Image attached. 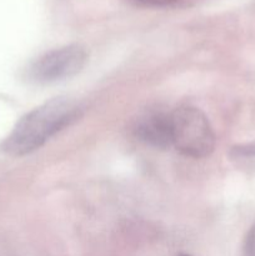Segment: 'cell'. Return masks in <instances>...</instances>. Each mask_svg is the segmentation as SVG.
<instances>
[{"instance_id":"cell-1","label":"cell","mask_w":255,"mask_h":256,"mask_svg":"<svg viewBox=\"0 0 255 256\" xmlns=\"http://www.w3.org/2000/svg\"><path fill=\"white\" fill-rule=\"evenodd\" d=\"M82 106L69 98H55L20 118L0 144L9 156H24L42 148L54 135L76 122Z\"/></svg>"},{"instance_id":"cell-2","label":"cell","mask_w":255,"mask_h":256,"mask_svg":"<svg viewBox=\"0 0 255 256\" xmlns=\"http://www.w3.org/2000/svg\"><path fill=\"white\" fill-rule=\"evenodd\" d=\"M172 145L185 156L205 158L215 148V134L202 112L192 106H182L170 114Z\"/></svg>"},{"instance_id":"cell-3","label":"cell","mask_w":255,"mask_h":256,"mask_svg":"<svg viewBox=\"0 0 255 256\" xmlns=\"http://www.w3.org/2000/svg\"><path fill=\"white\" fill-rule=\"evenodd\" d=\"M88 62V54L82 45L72 44L50 50L32 62L26 76L36 84H52L79 74Z\"/></svg>"},{"instance_id":"cell-4","label":"cell","mask_w":255,"mask_h":256,"mask_svg":"<svg viewBox=\"0 0 255 256\" xmlns=\"http://www.w3.org/2000/svg\"><path fill=\"white\" fill-rule=\"evenodd\" d=\"M136 136L156 149H166L172 146V122L170 114L149 112L140 118L135 126Z\"/></svg>"},{"instance_id":"cell-5","label":"cell","mask_w":255,"mask_h":256,"mask_svg":"<svg viewBox=\"0 0 255 256\" xmlns=\"http://www.w3.org/2000/svg\"><path fill=\"white\" fill-rule=\"evenodd\" d=\"M230 158L232 162H236L238 164L255 160V142L235 145L230 150Z\"/></svg>"},{"instance_id":"cell-6","label":"cell","mask_w":255,"mask_h":256,"mask_svg":"<svg viewBox=\"0 0 255 256\" xmlns=\"http://www.w3.org/2000/svg\"><path fill=\"white\" fill-rule=\"evenodd\" d=\"M132 4L144 8H164L175 4L180 0H128Z\"/></svg>"},{"instance_id":"cell-7","label":"cell","mask_w":255,"mask_h":256,"mask_svg":"<svg viewBox=\"0 0 255 256\" xmlns=\"http://www.w3.org/2000/svg\"><path fill=\"white\" fill-rule=\"evenodd\" d=\"M242 252H244V256H255V225L245 236Z\"/></svg>"},{"instance_id":"cell-8","label":"cell","mask_w":255,"mask_h":256,"mask_svg":"<svg viewBox=\"0 0 255 256\" xmlns=\"http://www.w3.org/2000/svg\"><path fill=\"white\" fill-rule=\"evenodd\" d=\"M179 256H190V255H186V254H182V255H179Z\"/></svg>"}]
</instances>
